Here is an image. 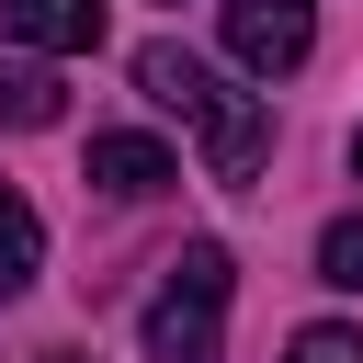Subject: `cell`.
<instances>
[{
	"instance_id": "1",
	"label": "cell",
	"mask_w": 363,
	"mask_h": 363,
	"mask_svg": "<svg viewBox=\"0 0 363 363\" xmlns=\"http://www.w3.org/2000/svg\"><path fill=\"white\" fill-rule=\"evenodd\" d=\"M136 91L204 136V170H216L227 193H238V182H261V159H272V102H261V91H227V79H216L193 45H170V34H159V45H136Z\"/></svg>"
},
{
	"instance_id": "9",
	"label": "cell",
	"mask_w": 363,
	"mask_h": 363,
	"mask_svg": "<svg viewBox=\"0 0 363 363\" xmlns=\"http://www.w3.org/2000/svg\"><path fill=\"white\" fill-rule=\"evenodd\" d=\"M284 363H363V329L318 318V329H295V340H284Z\"/></svg>"
},
{
	"instance_id": "6",
	"label": "cell",
	"mask_w": 363,
	"mask_h": 363,
	"mask_svg": "<svg viewBox=\"0 0 363 363\" xmlns=\"http://www.w3.org/2000/svg\"><path fill=\"white\" fill-rule=\"evenodd\" d=\"M57 113H68L57 68H45L34 45H11V57H0V125H11V136H34V125H57Z\"/></svg>"
},
{
	"instance_id": "10",
	"label": "cell",
	"mask_w": 363,
	"mask_h": 363,
	"mask_svg": "<svg viewBox=\"0 0 363 363\" xmlns=\"http://www.w3.org/2000/svg\"><path fill=\"white\" fill-rule=\"evenodd\" d=\"M34 363H91V352H34Z\"/></svg>"
},
{
	"instance_id": "8",
	"label": "cell",
	"mask_w": 363,
	"mask_h": 363,
	"mask_svg": "<svg viewBox=\"0 0 363 363\" xmlns=\"http://www.w3.org/2000/svg\"><path fill=\"white\" fill-rule=\"evenodd\" d=\"M318 284H340V295H363V216H340V227L318 238Z\"/></svg>"
},
{
	"instance_id": "3",
	"label": "cell",
	"mask_w": 363,
	"mask_h": 363,
	"mask_svg": "<svg viewBox=\"0 0 363 363\" xmlns=\"http://www.w3.org/2000/svg\"><path fill=\"white\" fill-rule=\"evenodd\" d=\"M306 45H318V0H227V57L250 79L306 68Z\"/></svg>"
},
{
	"instance_id": "4",
	"label": "cell",
	"mask_w": 363,
	"mask_h": 363,
	"mask_svg": "<svg viewBox=\"0 0 363 363\" xmlns=\"http://www.w3.org/2000/svg\"><path fill=\"white\" fill-rule=\"evenodd\" d=\"M0 45H34V57H91V45H102V0H0Z\"/></svg>"
},
{
	"instance_id": "7",
	"label": "cell",
	"mask_w": 363,
	"mask_h": 363,
	"mask_svg": "<svg viewBox=\"0 0 363 363\" xmlns=\"http://www.w3.org/2000/svg\"><path fill=\"white\" fill-rule=\"evenodd\" d=\"M34 272H45V216H34V204H23L11 182H0V306H11V295H23Z\"/></svg>"
},
{
	"instance_id": "2",
	"label": "cell",
	"mask_w": 363,
	"mask_h": 363,
	"mask_svg": "<svg viewBox=\"0 0 363 363\" xmlns=\"http://www.w3.org/2000/svg\"><path fill=\"white\" fill-rule=\"evenodd\" d=\"M227 295H238V261H227L216 238H193V250L159 272L147 318H136L147 363H216V352H227Z\"/></svg>"
},
{
	"instance_id": "5",
	"label": "cell",
	"mask_w": 363,
	"mask_h": 363,
	"mask_svg": "<svg viewBox=\"0 0 363 363\" xmlns=\"http://www.w3.org/2000/svg\"><path fill=\"white\" fill-rule=\"evenodd\" d=\"M170 182H182V159H170L159 136H91V193L147 204V193H170Z\"/></svg>"
},
{
	"instance_id": "11",
	"label": "cell",
	"mask_w": 363,
	"mask_h": 363,
	"mask_svg": "<svg viewBox=\"0 0 363 363\" xmlns=\"http://www.w3.org/2000/svg\"><path fill=\"white\" fill-rule=\"evenodd\" d=\"M352 182H363V136H352Z\"/></svg>"
}]
</instances>
